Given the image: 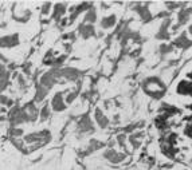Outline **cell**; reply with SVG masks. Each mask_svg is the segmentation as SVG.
Here are the masks:
<instances>
[{
  "label": "cell",
  "instance_id": "cell-1",
  "mask_svg": "<svg viewBox=\"0 0 192 170\" xmlns=\"http://www.w3.org/2000/svg\"><path fill=\"white\" fill-rule=\"evenodd\" d=\"M106 157H107V159H110L112 162H120V161H122V159H124V155L122 154H117V153L113 151V150L107 151L106 153Z\"/></svg>",
  "mask_w": 192,
  "mask_h": 170
},
{
  "label": "cell",
  "instance_id": "cell-2",
  "mask_svg": "<svg viewBox=\"0 0 192 170\" xmlns=\"http://www.w3.org/2000/svg\"><path fill=\"white\" fill-rule=\"evenodd\" d=\"M187 42H190V40H187L186 38H184V36H181V38H179L176 40V44L177 46H180V47H184V48H186V47H190L192 43H187Z\"/></svg>",
  "mask_w": 192,
  "mask_h": 170
},
{
  "label": "cell",
  "instance_id": "cell-3",
  "mask_svg": "<svg viewBox=\"0 0 192 170\" xmlns=\"http://www.w3.org/2000/svg\"><path fill=\"white\" fill-rule=\"evenodd\" d=\"M53 104L55 106L56 110H60V108H63V103L60 102V97H56L55 99L53 101Z\"/></svg>",
  "mask_w": 192,
  "mask_h": 170
},
{
  "label": "cell",
  "instance_id": "cell-4",
  "mask_svg": "<svg viewBox=\"0 0 192 170\" xmlns=\"http://www.w3.org/2000/svg\"><path fill=\"white\" fill-rule=\"evenodd\" d=\"M114 23H116V20H114V16H110L109 19H105V20H103L102 24H103V27H112Z\"/></svg>",
  "mask_w": 192,
  "mask_h": 170
},
{
  "label": "cell",
  "instance_id": "cell-5",
  "mask_svg": "<svg viewBox=\"0 0 192 170\" xmlns=\"http://www.w3.org/2000/svg\"><path fill=\"white\" fill-rule=\"evenodd\" d=\"M82 34H83V36H90L93 34V28H92V27H83Z\"/></svg>",
  "mask_w": 192,
  "mask_h": 170
},
{
  "label": "cell",
  "instance_id": "cell-6",
  "mask_svg": "<svg viewBox=\"0 0 192 170\" xmlns=\"http://www.w3.org/2000/svg\"><path fill=\"white\" fill-rule=\"evenodd\" d=\"M191 34H192V26H191Z\"/></svg>",
  "mask_w": 192,
  "mask_h": 170
}]
</instances>
